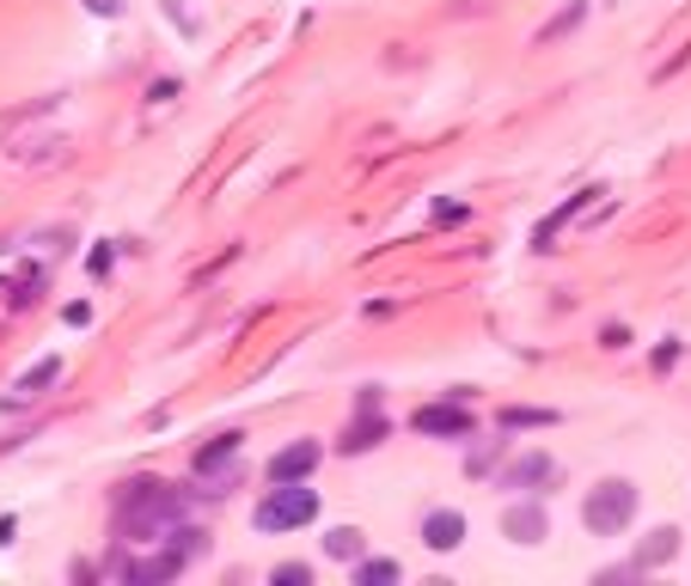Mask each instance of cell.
<instances>
[{
	"mask_svg": "<svg viewBox=\"0 0 691 586\" xmlns=\"http://www.w3.org/2000/svg\"><path fill=\"white\" fill-rule=\"evenodd\" d=\"M117 520H123L129 537H166L178 525V496L166 489V482H129Z\"/></svg>",
	"mask_w": 691,
	"mask_h": 586,
	"instance_id": "cell-1",
	"label": "cell"
},
{
	"mask_svg": "<svg viewBox=\"0 0 691 586\" xmlns=\"http://www.w3.org/2000/svg\"><path fill=\"white\" fill-rule=\"evenodd\" d=\"M582 520H587V532H594V537H618L630 520H637V489H630L625 477L599 482L594 496L582 501Z\"/></svg>",
	"mask_w": 691,
	"mask_h": 586,
	"instance_id": "cell-2",
	"label": "cell"
},
{
	"mask_svg": "<svg viewBox=\"0 0 691 586\" xmlns=\"http://www.w3.org/2000/svg\"><path fill=\"white\" fill-rule=\"evenodd\" d=\"M252 520H257V532H294V525L319 520V496H312L306 482H281V489L252 513Z\"/></svg>",
	"mask_w": 691,
	"mask_h": 586,
	"instance_id": "cell-3",
	"label": "cell"
},
{
	"mask_svg": "<svg viewBox=\"0 0 691 586\" xmlns=\"http://www.w3.org/2000/svg\"><path fill=\"white\" fill-rule=\"evenodd\" d=\"M411 428H416V434H447V440H466V434H471V416H466L459 404H423V409L411 416Z\"/></svg>",
	"mask_w": 691,
	"mask_h": 586,
	"instance_id": "cell-4",
	"label": "cell"
},
{
	"mask_svg": "<svg viewBox=\"0 0 691 586\" xmlns=\"http://www.w3.org/2000/svg\"><path fill=\"white\" fill-rule=\"evenodd\" d=\"M312 470H319V446L312 440H294V446H281V452L269 458V477L276 482H306Z\"/></svg>",
	"mask_w": 691,
	"mask_h": 586,
	"instance_id": "cell-5",
	"label": "cell"
},
{
	"mask_svg": "<svg viewBox=\"0 0 691 586\" xmlns=\"http://www.w3.org/2000/svg\"><path fill=\"white\" fill-rule=\"evenodd\" d=\"M502 532L514 537V544H539V537H551V513L539 508V501H520V508H508Z\"/></svg>",
	"mask_w": 691,
	"mask_h": 586,
	"instance_id": "cell-6",
	"label": "cell"
},
{
	"mask_svg": "<svg viewBox=\"0 0 691 586\" xmlns=\"http://www.w3.org/2000/svg\"><path fill=\"white\" fill-rule=\"evenodd\" d=\"M594 195H599V190H575V195H563V209L551 214V221H539V233H532V245H539V251H551V245H557V238H563V226L575 221V214H582V209H594Z\"/></svg>",
	"mask_w": 691,
	"mask_h": 586,
	"instance_id": "cell-7",
	"label": "cell"
},
{
	"mask_svg": "<svg viewBox=\"0 0 691 586\" xmlns=\"http://www.w3.org/2000/svg\"><path fill=\"white\" fill-rule=\"evenodd\" d=\"M423 544L428 550H459V544H466V513H453V508L428 513V520H423Z\"/></svg>",
	"mask_w": 691,
	"mask_h": 586,
	"instance_id": "cell-8",
	"label": "cell"
},
{
	"mask_svg": "<svg viewBox=\"0 0 691 586\" xmlns=\"http://www.w3.org/2000/svg\"><path fill=\"white\" fill-rule=\"evenodd\" d=\"M557 477V465H551L545 452H527V458H514V465H508V489H539V482H551Z\"/></svg>",
	"mask_w": 691,
	"mask_h": 586,
	"instance_id": "cell-9",
	"label": "cell"
},
{
	"mask_svg": "<svg viewBox=\"0 0 691 586\" xmlns=\"http://www.w3.org/2000/svg\"><path fill=\"white\" fill-rule=\"evenodd\" d=\"M361 409H368V416H361L355 428L343 434V452H368V446H380V434H386V422L373 416V391H368V397H361Z\"/></svg>",
	"mask_w": 691,
	"mask_h": 586,
	"instance_id": "cell-10",
	"label": "cell"
},
{
	"mask_svg": "<svg viewBox=\"0 0 691 586\" xmlns=\"http://www.w3.org/2000/svg\"><path fill=\"white\" fill-rule=\"evenodd\" d=\"M67 153V141L62 135H38V141H19V147H0V159H13V166H31V159H62Z\"/></svg>",
	"mask_w": 691,
	"mask_h": 586,
	"instance_id": "cell-11",
	"label": "cell"
},
{
	"mask_svg": "<svg viewBox=\"0 0 691 586\" xmlns=\"http://www.w3.org/2000/svg\"><path fill=\"white\" fill-rule=\"evenodd\" d=\"M361 550H368V537H361L355 525H337V532H325V556H337V562H361Z\"/></svg>",
	"mask_w": 691,
	"mask_h": 586,
	"instance_id": "cell-12",
	"label": "cell"
},
{
	"mask_svg": "<svg viewBox=\"0 0 691 586\" xmlns=\"http://www.w3.org/2000/svg\"><path fill=\"white\" fill-rule=\"evenodd\" d=\"M55 379H62V361H55V354H50V361H38V366H31V373H19L13 397H38L43 385H55Z\"/></svg>",
	"mask_w": 691,
	"mask_h": 586,
	"instance_id": "cell-13",
	"label": "cell"
},
{
	"mask_svg": "<svg viewBox=\"0 0 691 586\" xmlns=\"http://www.w3.org/2000/svg\"><path fill=\"white\" fill-rule=\"evenodd\" d=\"M673 550H679V532H673V525H661V532H655L649 544L637 550V568H661V562L673 556Z\"/></svg>",
	"mask_w": 691,
	"mask_h": 586,
	"instance_id": "cell-14",
	"label": "cell"
},
{
	"mask_svg": "<svg viewBox=\"0 0 691 586\" xmlns=\"http://www.w3.org/2000/svg\"><path fill=\"white\" fill-rule=\"evenodd\" d=\"M582 13H587V0H570V7H563V13L551 19L545 31H539V43H557V38H570V31L582 25Z\"/></svg>",
	"mask_w": 691,
	"mask_h": 586,
	"instance_id": "cell-15",
	"label": "cell"
},
{
	"mask_svg": "<svg viewBox=\"0 0 691 586\" xmlns=\"http://www.w3.org/2000/svg\"><path fill=\"white\" fill-rule=\"evenodd\" d=\"M240 452V434H221V440L209 446V452H196V477H209V470H221L226 458Z\"/></svg>",
	"mask_w": 691,
	"mask_h": 586,
	"instance_id": "cell-16",
	"label": "cell"
},
{
	"mask_svg": "<svg viewBox=\"0 0 691 586\" xmlns=\"http://www.w3.org/2000/svg\"><path fill=\"white\" fill-rule=\"evenodd\" d=\"M551 409H502V428H545Z\"/></svg>",
	"mask_w": 691,
	"mask_h": 586,
	"instance_id": "cell-17",
	"label": "cell"
},
{
	"mask_svg": "<svg viewBox=\"0 0 691 586\" xmlns=\"http://www.w3.org/2000/svg\"><path fill=\"white\" fill-rule=\"evenodd\" d=\"M361 580H368V586H380V580H398V562H361Z\"/></svg>",
	"mask_w": 691,
	"mask_h": 586,
	"instance_id": "cell-18",
	"label": "cell"
},
{
	"mask_svg": "<svg viewBox=\"0 0 691 586\" xmlns=\"http://www.w3.org/2000/svg\"><path fill=\"white\" fill-rule=\"evenodd\" d=\"M276 580H281V586H312V568H300V562H281Z\"/></svg>",
	"mask_w": 691,
	"mask_h": 586,
	"instance_id": "cell-19",
	"label": "cell"
},
{
	"mask_svg": "<svg viewBox=\"0 0 691 586\" xmlns=\"http://www.w3.org/2000/svg\"><path fill=\"white\" fill-rule=\"evenodd\" d=\"M86 7H93V13H105V19H117V13H123V0H86Z\"/></svg>",
	"mask_w": 691,
	"mask_h": 586,
	"instance_id": "cell-20",
	"label": "cell"
}]
</instances>
